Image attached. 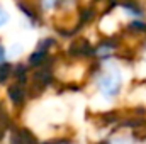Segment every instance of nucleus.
I'll return each mask as SVG.
<instances>
[{"label": "nucleus", "mask_w": 146, "mask_h": 144, "mask_svg": "<svg viewBox=\"0 0 146 144\" xmlns=\"http://www.w3.org/2000/svg\"><path fill=\"white\" fill-rule=\"evenodd\" d=\"M17 7L24 12V15H26V17H29L31 20H36V14H34V10H31L24 2H21V0H19V2H17Z\"/></svg>", "instance_id": "1a4fd4ad"}, {"label": "nucleus", "mask_w": 146, "mask_h": 144, "mask_svg": "<svg viewBox=\"0 0 146 144\" xmlns=\"http://www.w3.org/2000/svg\"><path fill=\"white\" fill-rule=\"evenodd\" d=\"M7 20H9V14H7V12H5V9L0 5V27H2Z\"/></svg>", "instance_id": "f8f14e48"}, {"label": "nucleus", "mask_w": 146, "mask_h": 144, "mask_svg": "<svg viewBox=\"0 0 146 144\" xmlns=\"http://www.w3.org/2000/svg\"><path fill=\"white\" fill-rule=\"evenodd\" d=\"M129 29H131V31H134V32H146V24H145V22L136 20V22H133V24L129 26Z\"/></svg>", "instance_id": "9d476101"}, {"label": "nucleus", "mask_w": 146, "mask_h": 144, "mask_svg": "<svg viewBox=\"0 0 146 144\" xmlns=\"http://www.w3.org/2000/svg\"><path fill=\"white\" fill-rule=\"evenodd\" d=\"M53 81V70L51 66H41L34 71V76H33V85L36 87L37 92L44 90L49 83Z\"/></svg>", "instance_id": "f03ea898"}, {"label": "nucleus", "mask_w": 146, "mask_h": 144, "mask_svg": "<svg viewBox=\"0 0 146 144\" xmlns=\"http://www.w3.org/2000/svg\"><path fill=\"white\" fill-rule=\"evenodd\" d=\"M112 144H131V143H129L127 139H122V137H121V139H115Z\"/></svg>", "instance_id": "4468645a"}, {"label": "nucleus", "mask_w": 146, "mask_h": 144, "mask_svg": "<svg viewBox=\"0 0 146 144\" xmlns=\"http://www.w3.org/2000/svg\"><path fill=\"white\" fill-rule=\"evenodd\" d=\"M7 95H9V100L15 105V107H21L26 100V90H24V85L22 83H14L9 87L7 90Z\"/></svg>", "instance_id": "7ed1b4c3"}, {"label": "nucleus", "mask_w": 146, "mask_h": 144, "mask_svg": "<svg viewBox=\"0 0 146 144\" xmlns=\"http://www.w3.org/2000/svg\"><path fill=\"white\" fill-rule=\"evenodd\" d=\"M121 5H122V9H124L129 15H136V17L143 15V7H141L139 3H136L134 0H122Z\"/></svg>", "instance_id": "423d86ee"}, {"label": "nucleus", "mask_w": 146, "mask_h": 144, "mask_svg": "<svg viewBox=\"0 0 146 144\" xmlns=\"http://www.w3.org/2000/svg\"><path fill=\"white\" fill-rule=\"evenodd\" d=\"M10 144H39L36 141V137L33 136L31 131L21 127V129H15L12 137H10Z\"/></svg>", "instance_id": "39448f33"}, {"label": "nucleus", "mask_w": 146, "mask_h": 144, "mask_svg": "<svg viewBox=\"0 0 146 144\" xmlns=\"http://www.w3.org/2000/svg\"><path fill=\"white\" fill-rule=\"evenodd\" d=\"M97 87L106 98H114L121 90V73H119V70L110 68L107 71H104L97 80Z\"/></svg>", "instance_id": "f257e3e1"}, {"label": "nucleus", "mask_w": 146, "mask_h": 144, "mask_svg": "<svg viewBox=\"0 0 146 144\" xmlns=\"http://www.w3.org/2000/svg\"><path fill=\"white\" fill-rule=\"evenodd\" d=\"M7 126H9V117L5 115V112L2 110V105H0V132H3Z\"/></svg>", "instance_id": "9b49d317"}, {"label": "nucleus", "mask_w": 146, "mask_h": 144, "mask_svg": "<svg viewBox=\"0 0 146 144\" xmlns=\"http://www.w3.org/2000/svg\"><path fill=\"white\" fill-rule=\"evenodd\" d=\"M12 73V66L9 63H0V83H5Z\"/></svg>", "instance_id": "6e6552de"}, {"label": "nucleus", "mask_w": 146, "mask_h": 144, "mask_svg": "<svg viewBox=\"0 0 146 144\" xmlns=\"http://www.w3.org/2000/svg\"><path fill=\"white\" fill-rule=\"evenodd\" d=\"M15 80L19 81V83H22V85H26V81H27V68L26 66H22V65H19V66H15Z\"/></svg>", "instance_id": "0eeeda50"}, {"label": "nucleus", "mask_w": 146, "mask_h": 144, "mask_svg": "<svg viewBox=\"0 0 146 144\" xmlns=\"http://www.w3.org/2000/svg\"><path fill=\"white\" fill-rule=\"evenodd\" d=\"M68 53H70V56H92V54H95V51L92 49V46L85 39L73 41V44L70 46Z\"/></svg>", "instance_id": "20e7f679"}, {"label": "nucleus", "mask_w": 146, "mask_h": 144, "mask_svg": "<svg viewBox=\"0 0 146 144\" xmlns=\"http://www.w3.org/2000/svg\"><path fill=\"white\" fill-rule=\"evenodd\" d=\"M5 54H7V53H5V48H3V44L0 42V63L5 61Z\"/></svg>", "instance_id": "ddd939ff"}]
</instances>
